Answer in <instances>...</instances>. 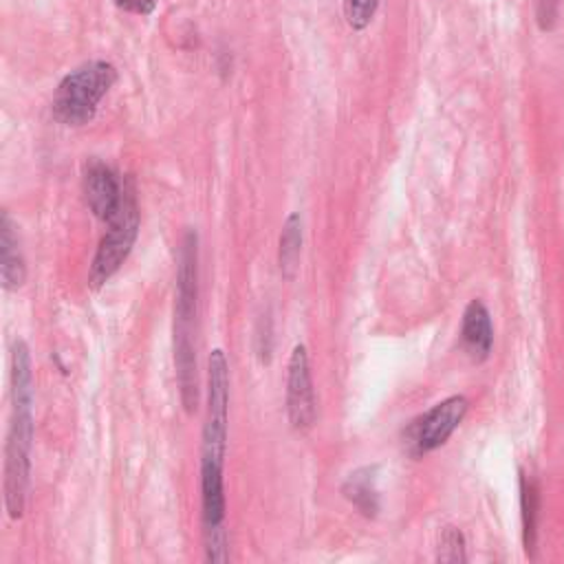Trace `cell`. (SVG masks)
Listing matches in <instances>:
<instances>
[{
    "label": "cell",
    "mask_w": 564,
    "mask_h": 564,
    "mask_svg": "<svg viewBox=\"0 0 564 564\" xmlns=\"http://www.w3.org/2000/svg\"><path fill=\"white\" fill-rule=\"evenodd\" d=\"M117 9L134 15H150L156 9V0H112Z\"/></svg>",
    "instance_id": "17"
},
{
    "label": "cell",
    "mask_w": 564,
    "mask_h": 564,
    "mask_svg": "<svg viewBox=\"0 0 564 564\" xmlns=\"http://www.w3.org/2000/svg\"><path fill=\"white\" fill-rule=\"evenodd\" d=\"M302 216L297 212L289 214L282 234H280V247H278V264L282 271V278L293 280L300 267V253H302Z\"/></svg>",
    "instance_id": "12"
},
{
    "label": "cell",
    "mask_w": 564,
    "mask_h": 564,
    "mask_svg": "<svg viewBox=\"0 0 564 564\" xmlns=\"http://www.w3.org/2000/svg\"><path fill=\"white\" fill-rule=\"evenodd\" d=\"M176 293H174V366L183 410L194 414L198 408V377L194 348V317L198 300V240H181L176 256Z\"/></svg>",
    "instance_id": "1"
},
{
    "label": "cell",
    "mask_w": 564,
    "mask_h": 564,
    "mask_svg": "<svg viewBox=\"0 0 564 564\" xmlns=\"http://www.w3.org/2000/svg\"><path fill=\"white\" fill-rule=\"evenodd\" d=\"M0 273L7 291H18L26 280V262L9 212H2L0 220Z\"/></svg>",
    "instance_id": "10"
},
{
    "label": "cell",
    "mask_w": 564,
    "mask_h": 564,
    "mask_svg": "<svg viewBox=\"0 0 564 564\" xmlns=\"http://www.w3.org/2000/svg\"><path fill=\"white\" fill-rule=\"evenodd\" d=\"M286 416L300 432L315 423V388L304 344L293 346L286 366Z\"/></svg>",
    "instance_id": "8"
},
{
    "label": "cell",
    "mask_w": 564,
    "mask_h": 564,
    "mask_svg": "<svg viewBox=\"0 0 564 564\" xmlns=\"http://www.w3.org/2000/svg\"><path fill=\"white\" fill-rule=\"evenodd\" d=\"M535 489L527 478H522V522H524V544L527 551L533 546V533H535Z\"/></svg>",
    "instance_id": "15"
},
{
    "label": "cell",
    "mask_w": 564,
    "mask_h": 564,
    "mask_svg": "<svg viewBox=\"0 0 564 564\" xmlns=\"http://www.w3.org/2000/svg\"><path fill=\"white\" fill-rule=\"evenodd\" d=\"M33 445V403H11V423L4 445V509L20 520L26 507Z\"/></svg>",
    "instance_id": "3"
},
{
    "label": "cell",
    "mask_w": 564,
    "mask_h": 564,
    "mask_svg": "<svg viewBox=\"0 0 564 564\" xmlns=\"http://www.w3.org/2000/svg\"><path fill=\"white\" fill-rule=\"evenodd\" d=\"M139 225H141V214H139V203H137V189L134 183L128 187V194L123 198L121 209L112 220L106 223V234L101 236L97 251L93 256L90 269H88V286L90 289H101L128 260L137 236H139Z\"/></svg>",
    "instance_id": "5"
},
{
    "label": "cell",
    "mask_w": 564,
    "mask_h": 564,
    "mask_svg": "<svg viewBox=\"0 0 564 564\" xmlns=\"http://www.w3.org/2000/svg\"><path fill=\"white\" fill-rule=\"evenodd\" d=\"M229 432V361L223 348L207 359V416L203 425L200 467L223 469Z\"/></svg>",
    "instance_id": "4"
},
{
    "label": "cell",
    "mask_w": 564,
    "mask_h": 564,
    "mask_svg": "<svg viewBox=\"0 0 564 564\" xmlns=\"http://www.w3.org/2000/svg\"><path fill=\"white\" fill-rule=\"evenodd\" d=\"M117 82V68L106 59H90L62 77L55 88L51 112L64 126L88 123L99 101Z\"/></svg>",
    "instance_id": "2"
},
{
    "label": "cell",
    "mask_w": 564,
    "mask_h": 564,
    "mask_svg": "<svg viewBox=\"0 0 564 564\" xmlns=\"http://www.w3.org/2000/svg\"><path fill=\"white\" fill-rule=\"evenodd\" d=\"M560 2L562 0H533V4H535V22H538L540 31L549 33V31L555 29L557 15H560Z\"/></svg>",
    "instance_id": "16"
},
{
    "label": "cell",
    "mask_w": 564,
    "mask_h": 564,
    "mask_svg": "<svg viewBox=\"0 0 564 564\" xmlns=\"http://www.w3.org/2000/svg\"><path fill=\"white\" fill-rule=\"evenodd\" d=\"M460 339L474 361H485L494 346V326L487 306L480 300H471L463 311Z\"/></svg>",
    "instance_id": "9"
},
{
    "label": "cell",
    "mask_w": 564,
    "mask_h": 564,
    "mask_svg": "<svg viewBox=\"0 0 564 564\" xmlns=\"http://www.w3.org/2000/svg\"><path fill=\"white\" fill-rule=\"evenodd\" d=\"M341 494L368 518L377 516L379 511V491H377V476H375V467H361L357 471H352L344 487Z\"/></svg>",
    "instance_id": "11"
},
{
    "label": "cell",
    "mask_w": 564,
    "mask_h": 564,
    "mask_svg": "<svg viewBox=\"0 0 564 564\" xmlns=\"http://www.w3.org/2000/svg\"><path fill=\"white\" fill-rule=\"evenodd\" d=\"M379 9V0H344V18L352 31H364Z\"/></svg>",
    "instance_id": "13"
},
{
    "label": "cell",
    "mask_w": 564,
    "mask_h": 564,
    "mask_svg": "<svg viewBox=\"0 0 564 564\" xmlns=\"http://www.w3.org/2000/svg\"><path fill=\"white\" fill-rule=\"evenodd\" d=\"M441 562H463L465 555V538L456 527H445L438 540V555Z\"/></svg>",
    "instance_id": "14"
},
{
    "label": "cell",
    "mask_w": 564,
    "mask_h": 564,
    "mask_svg": "<svg viewBox=\"0 0 564 564\" xmlns=\"http://www.w3.org/2000/svg\"><path fill=\"white\" fill-rule=\"evenodd\" d=\"M469 410V401L463 394H452L430 408L425 414L414 419L405 430V443L412 456H423L441 445L454 434V430L463 423Z\"/></svg>",
    "instance_id": "6"
},
{
    "label": "cell",
    "mask_w": 564,
    "mask_h": 564,
    "mask_svg": "<svg viewBox=\"0 0 564 564\" xmlns=\"http://www.w3.org/2000/svg\"><path fill=\"white\" fill-rule=\"evenodd\" d=\"M130 185H132V178L121 176L117 170H112L104 161L93 159L84 167V176H82L84 198L88 209L101 223H108L117 216Z\"/></svg>",
    "instance_id": "7"
}]
</instances>
